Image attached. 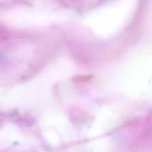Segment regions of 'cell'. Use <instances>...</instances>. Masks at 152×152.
I'll return each mask as SVG.
<instances>
[]
</instances>
